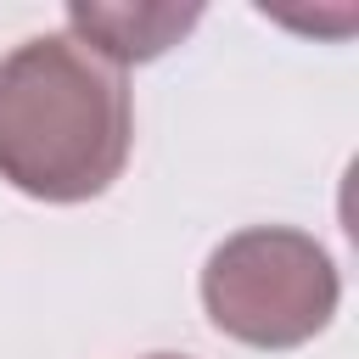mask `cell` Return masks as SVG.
Instances as JSON below:
<instances>
[{
  "mask_svg": "<svg viewBox=\"0 0 359 359\" xmlns=\"http://www.w3.org/2000/svg\"><path fill=\"white\" fill-rule=\"evenodd\" d=\"M135 140L123 67L73 34L22 39L0 56V180L39 202L101 196Z\"/></svg>",
  "mask_w": 359,
  "mask_h": 359,
  "instance_id": "obj_1",
  "label": "cell"
},
{
  "mask_svg": "<svg viewBox=\"0 0 359 359\" xmlns=\"http://www.w3.org/2000/svg\"><path fill=\"white\" fill-rule=\"evenodd\" d=\"M331 252L286 224H252L213 247L202 269L208 320L247 348H303L337 314Z\"/></svg>",
  "mask_w": 359,
  "mask_h": 359,
  "instance_id": "obj_2",
  "label": "cell"
},
{
  "mask_svg": "<svg viewBox=\"0 0 359 359\" xmlns=\"http://www.w3.org/2000/svg\"><path fill=\"white\" fill-rule=\"evenodd\" d=\"M196 17H202L196 6H67L73 39H84L112 67L163 56L196 28Z\"/></svg>",
  "mask_w": 359,
  "mask_h": 359,
  "instance_id": "obj_3",
  "label": "cell"
},
{
  "mask_svg": "<svg viewBox=\"0 0 359 359\" xmlns=\"http://www.w3.org/2000/svg\"><path fill=\"white\" fill-rule=\"evenodd\" d=\"M151 359H180V353H151Z\"/></svg>",
  "mask_w": 359,
  "mask_h": 359,
  "instance_id": "obj_4",
  "label": "cell"
}]
</instances>
